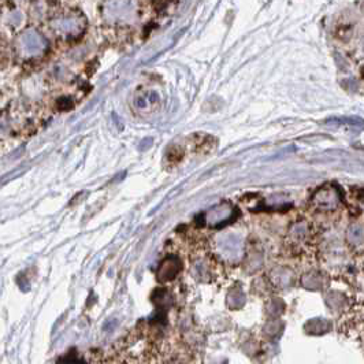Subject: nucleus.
<instances>
[{"label":"nucleus","mask_w":364,"mask_h":364,"mask_svg":"<svg viewBox=\"0 0 364 364\" xmlns=\"http://www.w3.org/2000/svg\"><path fill=\"white\" fill-rule=\"evenodd\" d=\"M136 105L138 108H147V105H148V100H147V97H137L136 100Z\"/></svg>","instance_id":"obj_10"},{"label":"nucleus","mask_w":364,"mask_h":364,"mask_svg":"<svg viewBox=\"0 0 364 364\" xmlns=\"http://www.w3.org/2000/svg\"><path fill=\"white\" fill-rule=\"evenodd\" d=\"M58 107L60 110H71L73 108V101L70 100L68 97H60L58 100Z\"/></svg>","instance_id":"obj_9"},{"label":"nucleus","mask_w":364,"mask_h":364,"mask_svg":"<svg viewBox=\"0 0 364 364\" xmlns=\"http://www.w3.org/2000/svg\"><path fill=\"white\" fill-rule=\"evenodd\" d=\"M218 249L219 252L222 253V256L225 259H229V260L237 259L242 250L241 240L237 238L234 234H226V236H222L219 238Z\"/></svg>","instance_id":"obj_2"},{"label":"nucleus","mask_w":364,"mask_h":364,"mask_svg":"<svg viewBox=\"0 0 364 364\" xmlns=\"http://www.w3.org/2000/svg\"><path fill=\"white\" fill-rule=\"evenodd\" d=\"M46 40L44 37L34 30H29L21 37V48L27 56H37L46 50Z\"/></svg>","instance_id":"obj_1"},{"label":"nucleus","mask_w":364,"mask_h":364,"mask_svg":"<svg viewBox=\"0 0 364 364\" xmlns=\"http://www.w3.org/2000/svg\"><path fill=\"white\" fill-rule=\"evenodd\" d=\"M80 27V22L78 19L70 18V19H60L58 22L55 23V29L59 30L60 33H66V34H71L76 33Z\"/></svg>","instance_id":"obj_6"},{"label":"nucleus","mask_w":364,"mask_h":364,"mask_svg":"<svg viewBox=\"0 0 364 364\" xmlns=\"http://www.w3.org/2000/svg\"><path fill=\"white\" fill-rule=\"evenodd\" d=\"M338 199H340V196H338L337 192L334 191V187H326L322 188L314 196L312 204L315 205V208L326 211V209L336 208L338 204Z\"/></svg>","instance_id":"obj_3"},{"label":"nucleus","mask_w":364,"mask_h":364,"mask_svg":"<svg viewBox=\"0 0 364 364\" xmlns=\"http://www.w3.org/2000/svg\"><path fill=\"white\" fill-rule=\"evenodd\" d=\"M348 241L352 242L353 245H361L363 244V226L359 225H352L348 230Z\"/></svg>","instance_id":"obj_7"},{"label":"nucleus","mask_w":364,"mask_h":364,"mask_svg":"<svg viewBox=\"0 0 364 364\" xmlns=\"http://www.w3.org/2000/svg\"><path fill=\"white\" fill-rule=\"evenodd\" d=\"M233 211L232 208H229L226 205H218L216 208H214L208 215V221L212 226H223L225 223L228 222L229 218H232Z\"/></svg>","instance_id":"obj_5"},{"label":"nucleus","mask_w":364,"mask_h":364,"mask_svg":"<svg viewBox=\"0 0 364 364\" xmlns=\"http://www.w3.org/2000/svg\"><path fill=\"white\" fill-rule=\"evenodd\" d=\"M329 123H340V125H352V126H363V122L360 118H332Z\"/></svg>","instance_id":"obj_8"},{"label":"nucleus","mask_w":364,"mask_h":364,"mask_svg":"<svg viewBox=\"0 0 364 364\" xmlns=\"http://www.w3.org/2000/svg\"><path fill=\"white\" fill-rule=\"evenodd\" d=\"M179 270H181V260L178 259L177 256H169L160 263L158 269V279L162 282L170 281L179 273Z\"/></svg>","instance_id":"obj_4"}]
</instances>
